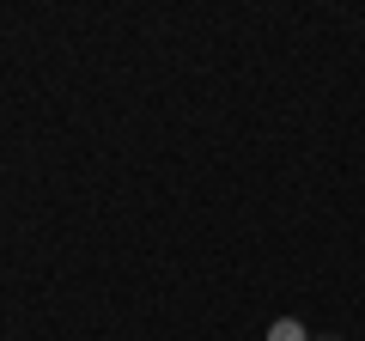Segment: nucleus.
I'll list each match as a JSON object with an SVG mask.
<instances>
[{"label":"nucleus","mask_w":365,"mask_h":341,"mask_svg":"<svg viewBox=\"0 0 365 341\" xmlns=\"http://www.w3.org/2000/svg\"><path fill=\"white\" fill-rule=\"evenodd\" d=\"M268 341H311V335H304V323H299V317H280V323L268 329Z\"/></svg>","instance_id":"f257e3e1"}]
</instances>
